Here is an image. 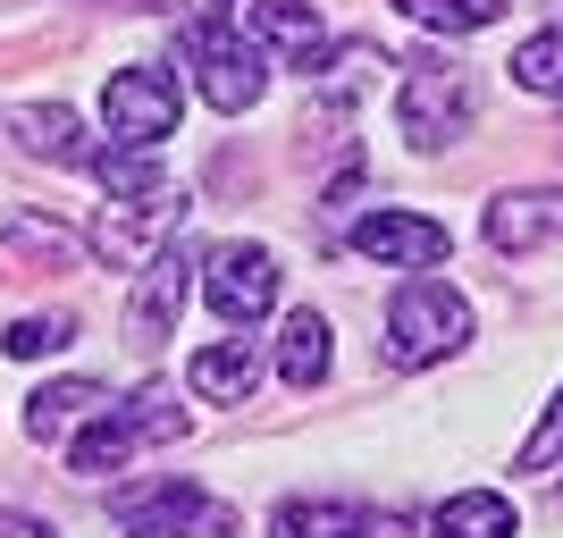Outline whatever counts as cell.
Returning a JSON list of instances; mask_svg holds the SVG:
<instances>
[{
	"label": "cell",
	"mask_w": 563,
	"mask_h": 538,
	"mask_svg": "<svg viewBox=\"0 0 563 538\" xmlns=\"http://www.w3.org/2000/svg\"><path fill=\"white\" fill-rule=\"evenodd\" d=\"M396 118H404V143L412 152H454L479 118V85L454 51H412L404 59V94H396Z\"/></svg>",
	"instance_id": "obj_1"
},
{
	"label": "cell",
	"mask_w": 563,
	"mask_h": 538,
	"mask_svg": "<svg viewBox=\"0 0 563 538\" xmlns=\"http://www.w3.org/2000/svg\"><path fill=\"white\" fill-rule=\"evenodd\" d=\"M471 345V304L454 295L446 278H404L396 304H387V362L396 371H429V362H446V353Z\"/></svg>",
	"instance_id": "obj_2"
},
{
	"label": "cell",
	"mask_w": 563,
	"mask_h": 538,
	"mask_svg": "<svg viewBox=\"0 0 563 538\" xmlns=\"http://www.w3.org/2000/svg\"><path fill=\"white\" fill-rule=\"evenodd\" d=\"M186 59H194V94L211 101L219 118H244L261 94H269V51L244 43L228 25V9H211V18L186 34Z\"/></svg>",
	"instance_id": "obj_3"
},
{
	"label": "cell",
	"mask_w": 563,
	"mask_h": 538,
	"mask_svg": "<svg viewBox=\"0 0 563 538\" xmlns=\"http://www.w3.org/2000/svg\"><path fill=\"white\" fill-rule=\"evenodd\" d=\"M152 438H186V413H177V396H168L161 378H152V387H135L126 404H101L93 421L76 429L68 463H76V471H118L135 446H152Z\"/></svg>",
	"instance_id": "obj_4"
},
{
	"label": "cell",
	"mask_w": 563,
	"mask_h": 538,
	"mask_svg": "<svg viewBox=\"0 0 563 538\" xmlns=\"http://www.w3.org/2000/svg\"><path fill=\"white\" fill-rule=\"evenodd\" d=\"M110 514L135 538H235V514L194 480H152V488H118Z\"/></svg>",
	"instance_id": "obj_5"
},
{
	"label": "cell",
	"mask_w": 563,
	"mask_h": 538,
	"mask_svg": "<svg viewBox=\"0 0 563 538\" xmlns=\"http://www.w3.org/2000/svg\"><path fill=\"white\" fill-rule=\"evenodd\" d=\"M177 118H186V85H177V68H161V59H135V68H118L110 85H101V127H110L118 143H168Z\"/></svg>",
	"instance_id": "obj_6"
},
{
	"label": "cell",
	"mask_w": 563,
	"mask_h": 538,
	"mask_svg": "<svg viewBox=\"0 0 563 538\" xmlns=\"http://www.w3.org/2000/svg\"><path fill=\"white\" fill-rule=\"evenodd\" d=\"M177 219H186V194H168V186L126 194V202H110V211L85 228V253L110 261V270H143V261H152V244H161Z\"/></svg>",
	"instance_id": "obj_7"
},
{
	"label": "cell",
	"mask_w": 563,
	"mask_h": 538,
	"mask_svg": "<svg viewBox=\"0 0 563 538\" xmlns=\"http://www.w3.org/2000/svg\"><path fill=\"white\" fill-rule=\"evenodd\" d=\"M202 295H211L219 320H269L278 311V253L269 244H219L211 261H202Z\"/></svg>",
	"instance_id": "obj_8"
},
{
	"label": "cell",
	"mask_w": 563,
	"mask_h": 538,
	"mask_svg": "<svg viewBox=\"0 0 563 538\" xmlns=\"http://www.w3.org/2000/svg\"><path fill=\"white\" fill-rule=\"evenodd\" d=\"M186 278H194V253H152V261H143L135 295H126V345H135V353H161L168 345L177 304H186Z\"/></svg>",
	"instance_id": "obj_9"
},
{
	"label": "cell",
	"mask_w": 563,
	"mask_h": 538,
	"mask_svg": "<svg viewBox=\"0 0 563 538\" xmlns=\"http://www.w3.org/2000/svg\"><path fill=\"white\" fill-rule=\"evenodd\" d=\"M479 235H488L505 261L555 244V235H563V186H514V194H496L488 211H479Z\"/></svg>",
	"instance_id": "obj_10"
},
{
	"label": "cell",
	"mask_w": 563,
	"mask_h": 538,
	"mask_svg": "<svg viewBox=\"0 0 563 538\" xmlns=\"http://www.w3.org/2000/svg\"><path fill=\"white\" fill-rule=\"evenodd\" d=\"M446 244H454V235L438 228V219H421V211H371V219H353V253L387 261V270H438Z\"/></svg>",
	"instance_id": "obj_11"
},
{
	"label": "cell",
	"mask_w": 563,
	"mask_h": 538,
	"mask_svg": "<svg viewBox=\"0 0 563 538\" xmlns=\"http://www.w3.org/2000/svg\"><path fill=\"white\" fill-rule=\"evenodd\" d=\"M253 43L278 51L286 68H303V76L329 68V25H320L311 0H253Z\"/></svg>",
	"instance_id": "obj_12"
},
{
	"label": "cell",
	"mask_w": 563,
	"mask_h": 538,
	"mask_svg": "<svg viewBox=\"0 0 563 538\" xmlns=\"http://www.w3.org/2000/svg\"><path fill=\"white\" fill-rule=\"evenodd\" d=\"M9 135H18L34 161H59V168H85V161H93L85 110H68V101H25V110L9 118Z\"/></svg>",
	"instance_id": "obj_13"
},
{
	"label": "cell",
	"mask_w": 563,
	"mask_h": 538,
	"mask_svg": "<svg viewBox=\"0 0 563 538\" xmlns=\"http://www.w3.org/2000/svg\"><path fill=\"white\" fill-rule=\"evenodd\" d=\"M186 378H194V396H211V404H244V396H253V378H261V362H253L244 337H219V345L194 353Z\"/></svg>",
	"instance_id": "obj_14"
},
{
	"label": "cell",
	"mask_w": 563,
	"mask_h": 538,
	"mask_svg": "<svg viewBox=\"0 0 563 538\" xmlns=\"http://www.w3.org/2000/svg\"><path fill=\"white\" fill-rule=\"evenodd\" d=\"M101 404H110L101 378H51V387H34V404H25V429H34V438H59V429L93 421Z\"/></svg>",
	"instance_id": "obj_15"
},
{
	"label": "cell",
	"mask_w": 563,
	"mask_h": 538,
	"mask_svg": "<svg viewBox=\"0 0 563 538\" xmlns=\"http://www.w3.org/2000/svg\"><path fill=\"white\" fill-rule=\"evenodd\" d=\"M429 538H514V496L496 488H463L429 514Z\"/></svg>",
	"instance_id": "obj_16"
},
{
	"label": "cell",
	"mask_w": 563,
	"mask_h": 538,
	"mask_svg": "<svg viewBox=\"0 0 563 538\" xmlns=\"http://www.w3.org/2000/svg\"><path fill=\"white\" fill-rule=\"evenodd\" d=\"M278 378H286V387H320V378H329V320H320V311H286Z\"/></svg>",
	"instance_id": "obj_17"
},
{
	"label": "cell",
	"mask_w": 563,
	"mask_h": 538,
	"mask_svg": "<svg viewBox=\"0 0 563 538\" xmlns=\"http://www.w3.org/2000/svg\"><path fill=\"white\" fill-rule=\"evenodd\" d=\"M85 168H93V186L110 194V202H126V194H152V186H161L152 143H110V152L93 143V161H85Z\"/></svg>",
	"instance_id": "obj_18"
},
{
	"label": "cell",
	"mask_w": 563,
	"mask_h": 538,
	"mask_svg": "<svg viewBox=\"0 0 563 538\" xmlns=\"http://www.w3.org/2000/svg\"><path fill=\"white\" fill-rule=\"evenodd\" d=\"M514 85H521V94H539V101H563V18L514 51Z\"/></svg>",
	"instance_id": "obj_19"
},
{
	"label": "cell",
	"mask_w": 563,
	"mask_h": 538,
	"mask_svg": "<svg viewBox=\"0 0 563 538\" xmlns=\"http://www.w3.org/2000/svg\"><path fill=\"white\" fill-rule=\"evenodd\" d=\"M396 9L429 34H479V25L505 18V0H396Z\"/></svg>",
	"instance_id": "obj_20"
},
{
	"label": "cell",
	"mask_w": 563,
	"mask_h": 538,
	"mask_svg": "<svg viewBox=\"0 0 563 538\" xmlns=\"http://www.w3.org/2000/svg\"><path fill=\"white\" fill-rule=\"evenodd\" d=\"M345 530H353V505H345V496H329V505L295 496V505L269 514V538H345Z\"/></svg>",
	"instance_id": "obj_21"
},
{
	"label": "cell",
	"mask_w": 563,
	"mask_h": 538,
	"mask_svg": "<svg viewBox=\"0 0 563 538\" xmlns=\"http://www.w3.org/2000/svg\"><path fill=\"white\" fill-rule=\"evenodd\" d=\"M68 337H76L68 311H34V320H9V328H0V353H9V362H43V353H59Z\"/></svg>",
	"instance_id": "obj_22"
},
{
	"label": "cell",
	"mask_w": 563,
	"mask_h": 538,
	"mask_svg": "<svg viewBox=\"0 0 563 538\" xmlns=\"http://www.w3.org/2000/svg\"><path fill=\"white\" fill-rule=\"evenodd\" d=\"M0 253H34V261H76L85 253V235H68V228H51V219H9L0 228Z\"/></svg>",
	"instance_id": "obj_23"
},
{
	"label": "cell",
	"mask_w": 563,
	"mask_h": 538,
	"mask_svg": "<svg viewBox=\"0 0 563 538\" xmlns=\"http://www.w3.org/2000/svg\"><path fill=\"white\" fill-rule=\"evenodd\" d=\"M563 463V387H555V404L539 413V429L521 438V454H514V471H555Z\"/></svg>",
	"instance_id": "obj_24"
},
{
	"label": "cell",
	"mask_w": 563,
	"mask_h": 538,
	"mask_svg": "<svg viewBox=\"0 0 563 538\" xmlns=\"http://www.w3.org/2000/svg\"><path fill=\"white\" fill-rule=\"evenodd\" d=\"M345 538H412V521H404V514H353Z\"/></svg>",
	"instance_id": "obj_25"
},
{
	"label": "cell",
	"mask_w": 563,
	"mask_h": 538,
	"mask_svg": "<svg viewBox=\"0 0 563 538\" xmlns=\"http://www.w3.org/2000/svg\"><path fill=\"white\" fill-rule=\"evenodd\" d=\"M0 538H51V530L34 514H9V505H0Z\"/></svg>",
	"instance_id": "obj_26"
}]
</instances>
